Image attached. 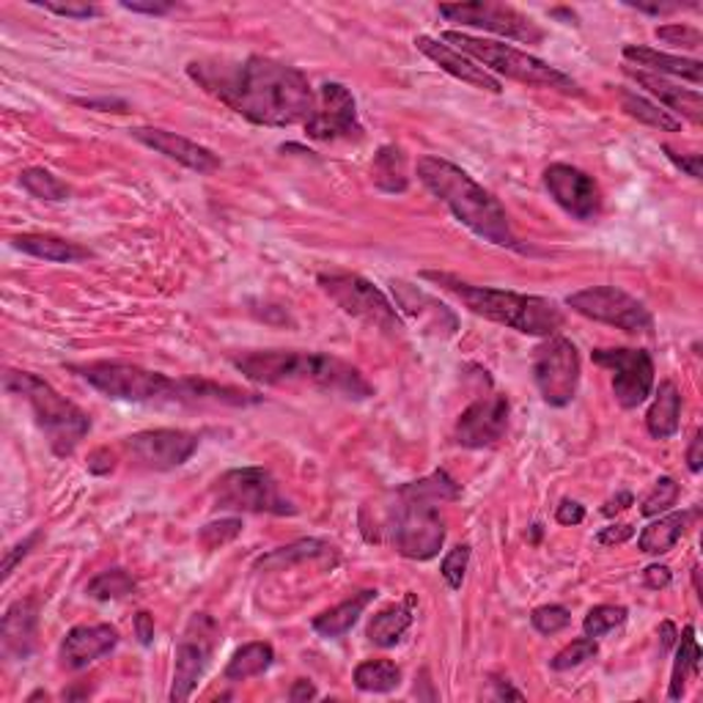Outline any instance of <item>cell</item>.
<instances>
[{
	"label": "cell",
	"instance_id": "484cf974",
	"mask_svg": "<svg viewBox=\"0 0 703 703\" xmlns=\"http://www.w3.org/2000/svg\"><path fill=\"white\" fill-rule=\"evenodd\" d=\"M374 597H377V591H374V588L352 594V597L343 599L341 605H336V608H330V610H325V613L316 616V619L311 621V626H314L316 635L327 637V641H332V637H343L349 630H352V626L358 624V619H361L363 610L374 602Z\"/></svg>",
	"mask_w": 703,
	"mask_h": 703
},
{
	"label": "cell",
	"instance_id": "44dd1931",
	"mask_svg": "<svg viewBox=\"0 0 703 703\" xmlns=\"http://www.w3.org/2000/svg\"><path fill=\"white\" fill-rule=\"evenodd\" d=\"M119 646V630L110 624H80L67 632L58 659L67 670H83Z\"/></svg>",
	"mask_w": 703,
	"mask_h": 703
},
{
	"label": "cell",
	"instance_id": "d4e9b609",
	"mask_svg": "<svg viewBox=\"0 0 703 703\" xmlns=\"http://www.w3.org/2000/svg\"><path fill=\"white\" fill-rule=\"evenodd\" d=\"M624 58L635 67H641L643 72H654V74H673V78L690 80V83L701 85L703 80V63L698 58H681V56H670V52H659L652 50V47H635L626 45L624 47Z\"/></svg>",
	"mask_w": 703,
	"mask_h": 703
},
{
	"label": "cell",
	"instance_id": "94428289",
	"mask_svg": "<svg viewBox=\"0 0 703 703\" xmlns=\"http://www.w3.org/2000/svg\"><path fill=\"white\" fill-rule=\"evenodd\" d=\"M497 687V698H512V701H525V695L519 690H514L508 681H495Z\"/></svg>",
	"mask_w": 703,
	"mask_h": 703
},
{
	"label": "cell",
	"instance_id": "d6986e66",
	"mask_svg": "<svg viewBox=\"0 0 703 703\" xmlns=\"http://www.w3.org/2000/svg\"><path fill=\"white\" fill-rule=\"evenodd\" d=\"M508 412H512L508 396H481V399H476L459 415L454 429V440L461 448H490V445H495L506 434Z\"/></svg>",
	"mask_w": 703,
	"mask_h": 703
},
{
	"label": "cell",
	"instance_id": "277c9868",
	"mask_svg": "<svg viewBox=\"0 0 703 703\" xmlns=\"http://www.w3.org/2000/svg\"><path fill=\"white\" fill-rule=\"evenodd\" d=\"M231 366L245 379L256 385H297L316 388L325 394L347 396V399H372L374 388L361 372L349 363L321 352H297V349H265V352H245L231 358Z\"/></svg>",
	"mask_w": 703,
	"mask_h": 703
},
{
	"label": "cell",
	"instance_id": "f35d334b",
	"mask_svg": "<svg viewBox=\"0 0 703 703\" xmlns=\"http://www.w3.org/2000/svg\"><path fill=\"white\" fill-rule=\"evenodd\" d=\"M626 621V608H619V605H597V608L591 610V613L585 616L583 621V632L585 637H602L605 632L616 630V626H621Z\"/></svg>",
	"mask_w": 703,
	"mask_h": 703
},
{
	"label": "cell",
	"instance_id": "816d5d0a",
	"mask_svg": "<svg viewBox=\"0 0 703 703\" xmlns=\"http://www.w3.org/2000/svg\"><path fill=\"white\" fill-rule=\"evenodd\" d=\"M121 7H125L127 12L152 14V17H163V14L174 12V3H138V0H125Z\"/></svg>",
	"mask_w": 703,
	"mask_h": 703
},
{
	"label": "cell",
	"instance_id": "e575fe53",
	"mask_svg": "<svg viewBox=\"0 0 703 703\" xmlns=\"http://www.w3.org/2000/svg\"><path fill=\"white\" fill-rule=\"evenodd\" d=\"M332 547L321 539H300L294 544L281 547V550L270 552V555L259 558L256 561V569H267V572H283V569L294 566V563L314 561V558L330 555Z\"/></svg>",
	"mask_w": 703,
	"mask_h": 703
},
{
	"label": "cell",
	"instance_id": "f907efd6",
	"mask_svg": "<svg viewBox=\"0 0 703 703\" xmlns=\"http://www.w3.org/2000/svg\"><path fill=\"white\" fill-rule=\"evenodd\" d=\"M555 519L561 525H579L585 519V508L577 501H561L555 508Z\"/></svg>",
	"mask_w": 703,
	"mask_h": 703
},
{
	"label": "cell",
	"instance_id": "7bdbcfd3",
	"mask_svg": "<svg viewBox=\"0 0 703 703\" xmlns=\"http://www.w3.org/2000/svg\"><path fill=\"white\" fill-rule=\"evenodd\" d=\"M467 563H470V547H467V544L454 547V550H450L448 555L443 558V566H440V574H443V579H445V583H448L450 591H459L461 583H465Z\"/></svg>",
	"mask_w": 703,
	"mask_h": 703
},
{
	"label": "cell",
	"instance_id": "e0dca14e",
	"mask_svg": "<svg viewBox=\"0 0 703 703\" xmlns=\"http://www.w3.org/2000/svg\"><path fill=\"white\" fill-rule=\"evenodd\" d=\"M125 450L147 470H176L198 450V434L185 429H149L125 440Z\"/></svg>",
	"mask_w": 703,
	"mask_h": 703
},
{
	"label": "cell",
	"instance_id": "8d00e7d4",
	"mask_svg": "<svg viewBox=\"0 0 703 703\" xmlns=\"http://www.w3.org/2000/svg\"><path fill=\"white\" fill-rule=\"evenodd\" d=\"M136 591V579L125 569H107V572L96 574L89 583L85 594L96 602H113V599H125Z\"/></svg>",
	"mask_w": 703,
	"mask_h": 703
},
{
	"label": "cell",
	"instance_id": "bcb514c9",
	"mask_svg": "<svg viewBox=\"0 0 703 703\" xmlns=\"http://www.w3.org/2000/svg\"><path fill=\"white\" fill-rule=\"evenodd\" d=\"M36 7H42L45 12L58 14V17H72V20H89L102 12L99 7H91V3H52V0H42V3H36Z\"/></svg>",
	"mask_w": 703,
	"mask_h": 703
},
{
	"label": "cell",
	"instance_id": "d590c367",
	"mask_svg": "<svg viewBox=\"0 0 703 703\" xmlns=\"http://www.w3.org/2000/svg\"><path fill=\"white\" fill-rule=\"evenodd\" d=\"M355 684L363 692H394L401 684V670L390 659H366L355 668Z\"/></svg>",
	"mask_w": 703,
	"mask_h": 703
},
{
	"label": "cell",
	"instance_id": "4dcf8cb0",
	"mask_svg": "<svg viewBox=\"0 0 703 703\" xmlns=\"http://www.w3.org/2000/svg\"><path fill=\"white\" fill-rule=\"evenodd\" d=\"M272 663H276V648L270 643H245L243 648L231 654L229 665H225V681H234V684L248 681L270 670Z\"/></svg>",
	"mask_w": 703,
	"mask_h": 703
},
{
	"label": "cell",
	"instance_id": "836d02e7",
	"mask_svg": "<svg viewBox=\"0 0 703 703\" xmlns=\"http://www.w3.org/2000/svg\"><path fill=\"white\" fill-rule=\"evenodd\" d=\"M374 185L385 192H405L407 185H410V176H407V157L399 147H383L377 154H374L372 165Z\"/></svg>",
	"mask_w": 703,
	"mask_h": 703
},
{
	"label": "cell",
	"instance_id": "7c38bea8",
	"mask_svg": "<svg viewBox=\"0 0 703 703\" xmlns=\"http://www.w3.org/2000/svg\"><path fill=\"white\" fill-rule=\"evenodd\" d=\"M566 305L585 319L619 327L624 332H648L654 327L652 314L637 297L616 286H591L566 297Z\"/></svg>",
	"mask_w": 703,
	"mask_h": 703
},
{
	"label": "cell",
	"instance_id": "8fae6325",
	"mask_svg": "<svg viewBox=\"0 0 703 703\" xmlns=\"http://www.w3.org/2000/svg\"><path fill=\"white\" fill-rule=\"evenodd\" d=\"M220 641V626L212 616L196 613L187 621L185 632L176 646V665H174V687H171V701L181 703L192 695L198 687V679L207 673L209 663L214 657V648Z\"/></svg>",
	"mask_w": 703,
	"mask_h": 703
},
{
	"label": "cell",
	"instance_id": "7402d4cb",
	"mask_svg": "<svg viewBox=\"0 0 703 703\" xmlns=\"http://www.w3.org/2000/svg\"><path fill=\"white\" fill-rule=\"evenodd\" d=\"M415 47L423 52V56L432 58L443 72L454 74V78L461 80V83L473 85V89H481V91H490V94H501L503 91V83L490 72V69H484L479 61L465 56V52L448 47L445 42L432 39V36H418Z\"/></svg>",
	"mask_w": 703,
	"mask_h": 703
},
{
	"label": "cell",
	"instance_id": "680465c9",
	"mask_svg": "<svg viewBox=\"0 0 703 703\" xmlns=\"http://www.w3.org/2000/svg\"><path fill=\"white\" fill-rule=\"evenodd\" d=\"M659 637H663V652H668L676 643V637H679V632H676V626L670 624V621H663V624H659Z\"/></svg>",
	"mask_w": 703,
	"mask_h": 703
},
{
	"label": "cell",
	"instance_id": "9c48e42d",
	"mask_svg": "<svg viewBox=\"0 0 703 703\" xmlns=\"http://www.w3.org/2000/svg\"><path fill=\"white\" fill-rule=\"evenodd\" d=\"M212 501L218 512L272 514V517H292L300 512L265 467H237L223 473L214 481Z\"/></svg>",
	"mask_w": 703,
	"mask_h": 703
},
{
	"label": "cell",
	"instance_id": "b9f144b4",
	"mask_svg": "<svg viewBox=\"0 0 703 703\" xmlns=\"http://www.w3.org/2000/svg\"><path fill=\"white\" fill-rule=\"evenodd\" d=\"M530 624H534V630L541 632V635H558V632L572 624V613H569L563 605H544V608L534 610Z\"/></svg>",
	"mask_w": 703,
	"mask_h": 703
},
{
	"label": "cell",
	"instance_id": "5bb4252c",
	"mask_svg": "<svg viewBox=\"0 0 703 703\" xmlns=\"http://www.w3.org/2000/svg\"><path fill=\"white\" fill-rule=\"evenodd\" d=\"M440 14H443L448 23L490 31V34L506 36V39L523 42V45H541V42H544V31H541L528 14L517 12V9L506 7V3H484V0H476V3L440 7Z\"/></svg>",
	"mask_w": 703,
	"mask_h": 703
},
{
	"label": "cell",
	"instance_id": "f5cc1de1",
	"mask_svg": "<svg viewBox=\"0 0 703 703\" xmlns=\"http://www.w3.org/2000/svg\"><path fill=\"white\" fill-rule=\"evenodd\" d=\"M643 583H646L648 588H652V591L668 588V585H670V569L659 566V563H654V566H648L646 572H643Z\"/></svg>",
	"mask_w": 703,
	"mask_h": 703
},
{
	"label": "cell",
	"instance_id": "c3c4849f",
	"mask_svg": "<svg viewBox=\"0 0 703 703\" xmlns=\"http://www.w3.org/2000/svg\"><path fill=\"white\" fill-rule=\"evenodd\" d=\"M663 152L668 154V160L676 165V168H681L687 176H692V179H701V174H703L701 154H690V157H684V154H676L670 147H663Z\"/></svg>",
	"mask_w": 703,
	"mask_h": 703
},
{
	"label": "cell",
	"instance_id": "7a4b0ae2",
	"mask_svg": "<svg viewBox=\"0 0 703 703\" xmlns=\"http://www.w3.org/2000/svg\"><path fill=\"white\" fill-rule=\"evenodd\" d=\"M72 372L107 399L132 401V405L248 407L261 401V396L245 394V390L231 388V385H218L196 377L174 379L125 361L83 363V366H72Z\"/></svg>",
	"mask_w": 703,
	"mask_h": 703
},
{
	"label": "cell",
	"instance_id": "db71d44e",
	"mask_svg": "<svg viewBox=\"0 0 703 703\" xmlns=\"http://www.w3.org/2000/svg\"><path fill=\"white\" fill-rule=\"evenodd\" d=\"M116 467V461H113V454L107 448H99L94 450V454L89 456V473L94 476H107Z\"/></svg>",
	"mask_w": 703,
	"mask_h": 703
},
{
	"label": "cell",
	"instance_id": "f6af8a7d",
	"mask_svg": "<svg viewBox=\"0 0 703 703\" xmlns=\"http://www.w3.org/2000/svg\"><path fill=\"white\" fill-rule=\"evenodd\" d=\"M239 530H243V519H223V523H212L207 525V528H201L198 541H201L207 550H214V547L225 544V541L237 539Z\"/></svg>",
	"mask_w": 703,
	"mask_h": 703
},
{
	"label": "cell",
	"instance_id": "d6a6232c",
	"mask_svg": "<svg viewBox=\"0 0 703 703\" xmlns=\"http://www.w3.org/2000/svg\"><path fill=\"white\" fill-rule=\"evenodd\" d=\"M619 99H621V107H624L626 116H632V119L654 127V130H663V132H679L681 130V119H676L673 113L663 110L657 102H648L646 96L635 94V91L621 89Z\"/></svg>",
	"mask_w": 703,
	"mask_h": 703
},
{
	"label": "cell",
	"instance_id": "ac0fdd59",
	"mask_svg": "<svg viewBox=\"0 0 703 703\" xmlns=\"http://www.w3.org/2000/svg\"><path fill=\"white\" fill-rule=\"evenodd\" d=\"M544 187L552 201L577 220H594L602 212V190L585 171L555 163L544 171Z\"/></svg>",
	"mask_w": 703,
	"mask_h": 703
},
{
	"label": "cell",
	"instance_id": "9a60e30c",
	"mask_svg": "<svg viewBox=\"0 0 703 703\" xmlns=\"http://www.w3.org/2000/svg\"><path fill=\"white\" fill-rule=\"evenodd\" d=\"M594 363L613 372V396L624 410H635L654 390V361L646 349H594Z\"/></svg>",
	"mask_w": 703,
	"mask_h": 703
},
{
	"label": "cell",
	"instance_id": "60d3db41",
	"mask_svg": "<svg viewBox=\"0 0 703 703\" xmlns=\"http://www.w3.org/2000/svg\"><path fill=\"white\" fill-rule=\"evenodd\" d=\"M676 501H679V484L665 476V479H659L657 484H654V490L646 495L641 514L643 517H659V514L670 512V508L676 506Z\"/></svg>",
	"mask_w": 703,
	"mask_h": 703
},
{
	"label": "cell",
	"instance_id": "4316f807",
	"mask_svg": "<svg viewBox=\"0 0 703 703\" xmlns=\"http://www.w3.org/2000/svg\"><path fill=\"white\" fill-rule=\"evenodd\" d=\"M12 243L23 254L45 261H58V265H72V261L89 259L91 256L89 248H80L78 243H69V239L56 237V234H20Z\"/></svg>",
	"mask_w": 703,
	"mask_h": 703
},
{
	"label": "cell",
	"instance_id": "f1b7e54d",
	"mask_svg": "<svg viewBox=\"0 0 703 703\" xmlns=\"http://www.w3.org/2000/svg\"><path fill=\"white\" fill-rule=\"evenodd\" d=\"M412 626V597H407L401 605H390V608L379 610L372 621H368V641L379 648H390L405 637V632Z\"/></svg>",
	"mask_w": 703,
	"mask_h": 703
},
{
	"label": "cell",
	"instance_id": "4fadbf2b",
	"mask_svg": "<svg viewBox=\"0 0 703 703\" xmlns=\"http://www.w3.org/2000/svg\"><path fill=\"white\" fill-rule=\"evenodd\" d=\"M534 379L550 407H566L579 388V352L569 338H550L536 349Z\"/></svg>",
	"mask_w": 703,
	"mask_h": 703
},
{
	"label": "cell",
	"instance_id": "74e56055",
	"mask_svg": "<svg viewBox=\"0 0 703 703\" xmlns=\"http://www.w3.org/2000/svg\"><path fill=\"white\" fill-rule=\"evenodd\" d=\"M20 185H23L31 196L39 198V201L61 203L69 201V196H72L67 181H61L56 174H50V171L45 168H25L23 174H20Z\"/></svg>",
	"mask_w": 703,
	"mask_h": 703
},
{
	"label": "cell",
	"instance_id": "5b68a950",
	"mask_svg": "<svg viewBox=\"0 0 703 703\" xmlns=\"http://www.w3.org/2000/svg\"><path fill=\"white\" fill-rule=\"evenodd\" d=\"M415 171L421 185L434 198H440L450 209V214L461 225L473 231L476 237L487 239V243L497 245V248L519 250L523 254L525 248L519 245L517 234H514L512 220H508V212L503 209V203L484 185H479L467 171H461L459 165L448 163L443 157H421Z\"/></svg>",
	"mask_w": 703,
	"mask_h": 703
},
{
	"label": "cell",
	"instance_id": "ba28073f",
	"mask_svg": "<svg viewBox=\"0 0 703 703\" xmlns=\"http://www.w3.org/2000/svg\"><path fill=\"white\" fill-rule=\"evenodd\" d=\"M445 45H456L454 50L465 52L473 61H479L481 67H490L492 72L503 74L508 80H517V83L530 85V89H550L561 91V94H583L579 85L569 78L561 69L550 67L541 58L530 56V52L517 50L512 45H503V42L492 39H476L470 34H459V31H445L443 34Z\"/></svg>",
	"mask_w": 703,
	"mask_h": 703
},
{
	"label": "cell",
	"instance_id": "7dc6e473",
	"mask_svg": "<svg viewBox=\"0 0 703 703\" xmlns=\"http://www.w3.org/2000/svg\"><path fill=\"white\" fill-rule=\"evenodd\" d=\"M42 536H45V534H42V530H34V534H31V536H28V539H23V541H20V544H14V547H12V550H9V552H7V558H3V579H9V577H12L14 566H17V563H20V561H23V558H25V555H28V552H31V550H34V547H36V544H39V541H42Z\"/></svg>",
	"mask_w": 703,
	"mask_h": 703
},
{
	"label": "cell",
	"instance_id": "603a6c76",
	"mask_svg": "<svg viewBox=\"0 0 703 703\" xmlns=\"http://www.w3.org/2000/svg\"><path fill=\"white\" fill-rule=\"evenodd\" d=\"M36 646V602L20 599L0 621V652L7 659H28Z\"/></svg>",
	"mask_w": 703,
	"mask_h": 703
},
{
	"label": "cell",
	"instance_id": "f546056e",
	"mask_svg": "<svg viewBox=\"0 0 703 703\" xmlns=\"http://www.w3.org/2000/svg\"><path fill=\"white\" fill-rule=\"evenodd\" d=\"M687 519H690L687 512H673L654 519V523L646 525V528L641 530V536H637V550L646 552V555H663V552L673 550L676 541L684 534Z\"/></svg>",
	"mask_w": 703,
	"mask_h": 703
},
{
	"label": "cell",
	"instance_id": "91938a15",
	"mask_svg": "<svg viewBox=\"0 0 703 703\" xmlns=\"http://www.w3.org/2000/svg\"><path fill=\"white\" fill-rule=\"evenodd\" d=\"M630 503H632V495H630V492H624V495H619V497H616V501H610L608 506L602 508V512L608 514V517H613L616 512H624V508L630 506Z\"/></svg>",
	"mask_w": 703,
	"mask_h": 703
},
{
	"label": "cell",
	"instance_id": "1f68e13d",
	"mask_svg": "<svg viewBox=\"0 0 703 703\" xmlns=\"http://www.w3.org/2000/svg\"><path fill=\"white\" fill-rule=\"evenodd\" d=\"M679 652H676V663H673V676H670V690L668 698L670 701H679L687 690V681L695 679L701 673V646L695 641V630L692 626H684L679 637Z\"/></svg>",
	"mask_w": 703,
	"mask_h": 703
},
{
	"label": "cell",
	"instance_id": "681fc988",
	"mask_svg": "<svg viewBox=\"0 0 703 703\" xmlns=\"http://www.w3.org/2000/svg\"><path fill=\"white\" fill-rule=\"evenodd\" d=\"M632 536H635V528H632V525H610V528L599 530L597 541H599V544H605V547L624 544V541H630Z\"/></svg>",
	"mask_w": 703,
	"mask_h": 703
},
{
	"label": "cell",
	"instance_id": "9f6ffc18",
	"mask_svg": "<svg viewBox=\"0 0 703 703\" xmlns=\"http://www.w3.org/2000/svg\"><path fill=\"white\" fill-rule=\"evenodd\" d=\"M701 445H703V432H695V437H692L690 443V450H687V465H690L692 473H701V465H703Z\"/></svg>",
	"mask_w": 703,
	"mask_h": 703
},
{
	"label": "cell",
	"instance_id": "30bf717a",
	"mask_svg": "<svg viewBox=\"0 0 703 703\" xmlns=\"http://www.w3.org/2000/svg\"><path fill=\"white\" fill-rule=\"evenodd\" d=\"M319 286L352 319H361L363 325L374 327L385 336H401L405 332V321L399 319L390 300L363 276L330 272V276H319Z\"/></svg>",
	"mask_w": 703,
	"mask_h": 703
},
{
	"label": "cell",
	"instance_id": "2e32d148",
	"mask_svg": "<svg viewBox=\"0 0 703 703\" xmlns=\"http://www.w3.org/2000/svg\"><path fill=\"white\" fill-rule=\"evenodd\" d=\"M305 136L314 141H361L363 125L358 119L355 96L347 85L325 83L316 96V110L305 121Z\"/></svg>",
	"mask_w": 703,
	"mask_h": 703
},
{
	"label": "cell",
	"instance_id": "3957f363",
	"mask_svg": "<svg viewBox=\"0 0 703 703\" xmlns=\"http://www.w3.org/2000/svg\"><path fill=\"white\" fill-rule=\"evenodd\" d=\"M461 490L445 470L399 487L385 506L383 530L394 550L410 561H429L445 541L443 503L459 501Z\"/></svg>",
	"mask_w": 703,
	"mask_h": 703
},
{
	"label": "cell",
	"instance_id": "11a10c76",
	"mask_svg": "<svg viewBox=\"0 0 703 703\" xmlns=\"http://www.w3.org/2000/svg\"><path fill=\"white\" fill-rule=\"evenodd\" d=\"M136 632H138V637H141L143 646H152V641H154V619L147 613V610H141V613L136 616Z\"/></svg>",
	"mask_w": 703,
	"mask_h": 703
},
{
	"label": "cell",
	"instance_id": "ab89813d",
	"mask_svg": "<svg viewBox=\"0 0 703 703\" xmlns=\"http://www.w3.org/2000/svg\"><path fill=\"white\" fill-rule=\"evenodd\" d=\"M597 654H599V646L594 637H577V641L569 643L566 648H561V652L550 659V668L552 670L577 668V665L588 663V659H594Z\"/></svg>",
	"mask_w": 703,
	"mask_h": 703
},
{
	"label": "cell",
	"instance_id": "ffe728a7",
	"mask_svg": "<svg viewBox=\"0 0 703 703\" xmlns=\"http://www.w3.org/2000/svg\"><path fill=\"white\" fill-rule=\"evenodd\" d=\"M132 138L141 141L143 147L154 149L163 157L176 160L185 168L196 171V174H214L220 171V157L212 152V149L201 147V143L190 141V138H181L176 132L168 130H157V127H136L132 130Z\"/></svg>",
	"mask_w": 703,
	"mask_h": 703
},
{
	"label": "cell",
	"instance_id": "83f0119b",
	"mask_svg": "<svg viewBox=\"0 0 703 703\" xmlns=\"http://www.w3.org/2000/svg\"><path fill=\"white\" fill-rule=\"evenodd\" d=\"M681 418V394L673 383H659L654 405L646 415V429L654 440H668L679 432Z\"/></svg>",
	"mask_w": 703,
	"mask_h": 703
},
{
	"label": "cell",
	"instance_id": "cb8c5ba5",
	"mask_svg": "<svg viewBox=\"0 0 703 703\" xmlns=\"http://www.w3.org/2000/svg\"><path fill=\"white\" fill-rule=\"evenodd\" d=\"M624 72L635 80L641 89H646L648 94L657 96L665 107H670V113H681L684 119H690L692 125H701L703 121V99L698 91H687L681 85H673L668 78L654 72H643V69L624 67Z\"/></svg>",
	"mask_w": 703,
	"mask_h": 703
},
{
	"label": "cell",
	"instance_id": "6da1fadb",
	"mask_svg": "<svg viewBox=\"0 0 703 703\" xmlns=\"http://www.w3.org/2000/svg\"><path fill=\"white\" fill-rule=\"evenodd\" d=\"M187 74L207 94L259 127L305 125L316 110L308 78L289 63L265 56L245 61H192Z\"/></svg>",
	"mask_w": 703,
	"mask_h": 703
},
{
	"label": "cell",
	"instance_id": "8992f818",
	"mask_svg": "<svg viewBox=\"0 0 703 703\" xmlns=\"http://www.w3.org/2000/svg\"><path fill=\"white\" fill-rule=\"evenodd\" d=\"M423 278L443 286L456 300H461V305L473 311V314L484 316L495 325L512 327L523 336L550 338L563 327V311L558 308L555 300L506 292V289L476 286V283H467L461 278L448 276V272H423Z\"/></svg>",
	"mask_w": 703,
	"mask_h": 703
},
{
	"label": "cell",
	"instance_id": "6f0895ef",
	"mask_svg": "<svg viewBox=\"0 0 703 703\" xmlns=\"http://www.w3.org/2000/svg\"><path fill=\"white\" fill-rule=\"evenodd\" d=\"M314 698H316V687L311 684L308 679L294 681V687H292V690H289V701H294V703H300V701H314Z\"/></svg>",
	"mask_w": 703,
	"mask_h": 703
},
{
	"label": "cell",
	"instance_id": "ee69618b",
	"mask_svg": "<svg viewBox=\"0 0 703 703\" xmlns=\"http://www.w3.org/2000/svg\"><path fill=\"white\" fill-rule=\"evenodd\" d=\"M657 36L659 42H665V45L670 47H684V50H698V47L703 45V36L701 31L692 28V25H663V28H657Z\"/></svg>",
	"mask_w": 703,
	"mask_h": 703
},
{
	"label": "cell",
	"instance_id": "52a82bcc",
	"mask_svg": "<svg viewBox=\"0 0 703 703\" xmlns=\"http://www.w3.org/2000/svg\"><path fill=\"white\" fill-rule=\"evenodd\" d=\"M3 385H7L9 394L23 396V399L28 401L52 454L61 456V459L72 456L74 448L80 445V440L89 434L91 418L85 415L74 401H69L67 396L58 394L50 383L39 379L36 374L7 372Z\"/></svg>",
	"mask_w": 703,
	"mask_h": 703
}]
</instances>
